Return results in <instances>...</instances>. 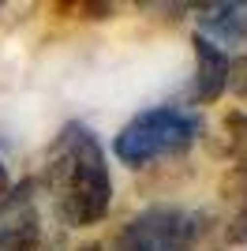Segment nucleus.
Returning <instances> with one entry per match:
<instances>
[{
	"label": "nucleus",
	"instance_id": "2",
	"mask_svg": "<svg viewBox=\"0 0 247 251\" xmlns=\"http://www.w3.org/2000/svg\"><path fill=\"white\" fill-rule=\"evenodd\" d=\"M198 135H202L198 113L180 109V105H157V109L139 113L116 135L113 154L120 157L124 165H146V161H157V157L187 150Z\"/></svg>",
	"mask_w": 247,
	"mask_h": 251
},
{
	"label": "nucleus",
	"instance_id": "7",
	"mask_svg": "<svg viewBox=\"0 0 247 251\" xmlns=\"http://www.w3.org/2000/svg\"><path fill=\"white\" fill-rule=\"evenodd\" d=\"M225 202H232L228 240L247 244V169H232V176L225 180Z\"/></svg>",
	"mask_w": 247,
	"mask_h": 251
},
{
	"label": "nucleus",
	"instance_id": "6",
	"mask_svg": "<svg viewBox=\"0 0 247 251\" xmlns=\"http://www.w3.org/2000/svg\"><path fill=\"white\" fill-rule=\"evenodd\" d=\"M198 26L206 42H214L217 49L228 42H244L247 38V4H202L198 8Z\"/></svg>",
	"mask_w": 247,
	"mask_h": 251
},
{
	"label": "nucleus",
	"instance_id": "4",
	"mask_svg": "<svg viewBox=\"0 0 247 251\" xmlns=\"http://www.w3.org/2000/svg\"><path fill=\"white\" fill-rule=\"evenodd\" d=\"M41 210H38V184L23 180L0 199V251H41Z\"/></svg>",
	"mask_w": 247,
	"mask_h": 251
},
{
	"label": "nucleus",
	"instance_id": "12",
	"mask_svg": "<svg viewBox=\"0 0 247 251\" xmlns=\"http://www.w3.org/2000/svg\"><path fill=\"white\" fill-rule=\"evenodd\" d=\"M79 251H101V248H98V244H86V248H79Z\"/></svg>",
	"mask_w": 247,
	"mask_h": 251
},
{
	"label": "nucleus",
	"instance_id": "9",
	"mask_svg": "<svg viewBox=\"0 0 247 251\" xmlns=\"http://www.w3.org/2000/svg\"><path fill=\"white\" fill-rule=\"evenodd\" d=\"M228 83H232L236 98H244V101H247V60H236L232 68H228Z\"/></svg>",
	"mask_w": 247,
	"mask_h": 251
},
{
	"label": "nucleus",
	"instance_id": "8",
	"mask_svg": "<svg viewBox=\"0 0 247 251\" xmlns=\"http://www.w3.org/2000/svg\"><path fill=\"white\" fill-rule=\"evenodd\" d=\"M228 150H232V157H236L240 165L236 169H247V116L236 113V116H228Z\"/></svg>",
	"mask_w": 247,
	"mask_h": 251
},
{
	"label": "nucleus",
	"instance_id": "5",
	"mask_svg": "<svg viewBox=\"0 0 247 251\" xmlns=\"http://www.w3.org/2000/svg\"><path fill=\"white\" fill-rule=\"evenodd\" d=\"M195 60H198V72H195V83H191V98L198 105H210L225 94L232 60H228L225 49H217L214 42H206L198 34H195Z\"/></svg>",
	"mask_w": 247,
	"mask_h": 251
},
{
	"label": "nucleus",
	"instance_id": "3",
	"mask_svg": "<svg viewBox=\"0 0 247 251\" xmlns=\"http://www.w3.org/2000/svg\"><path fill=\"white\" fill-rule=\"evenodd\" d=\"M198 236H202L198 214L176 206H154L124 225L113 251H191Z\"/></svg>",
	"mask_w": 247,
	"mask_h": 251
},
{
	"label": "nucleus",
	"instance_id": "11",
	"mask_svg": "<svg viewBox=\"0 0 247 251\" xmlns=\"http://www.w3.org/2000/svg\"><path fill=\"white\" fill-rule=\"evenodd\" d=\"M4 191H8V169L0 165V199H4Z\"/></svg>",
	"mask_w": 247,
	"mask_h": 251
},
{
	"label": "nucleus",
	"instance_id": "1",
	"mask_svg": "<svg viewBox=\"0 0 247 251\" xmlns=\"http://www.w3.org/2000/svg\"><path fill=\"white\" fill-rule=\"evenodd\" d=\"M45 180L64 225L82 229V225H98L109 214V202H113L109 161L90 127L68 124L56 135L45 161Z\"/></svg>",
	"mask_w": 247,
	"mask_h": 251
},
{
	"label": "nucleus",
	"instance_id": "10",
	"mask_svg": "<svg viewBox=\"0 0 247 251\" xmlns=\"http://www.w3.org/2000/svg\"><path fill=\"white\" fill-rule=\"evenodd\" d=\"M41 251H64V232H52V240L41 236Z\"/></svg>",
	"mask_w": 247,
	"mask_h": 251
}]
</instances>
